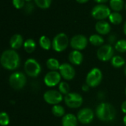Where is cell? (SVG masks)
I'll use <instances>...</instances> for the list:
<instances>
[{"mask_svg": "<svg viewBox=\"0 0 126 126\" xmlns=\"http://www.w3.org/2000/svg\"><path fill=\"white\" fill-rule=\"evenodd\" d=\"M0 62L1 65L4 69L7 71H15L20 66L21 58L16 50L8 49L2 52Z\"/></svg>", "mask_w": 126, "mask_h": 126, "instance_id": "1", "label": "cell"}, {"mask_svg": "<svg viewBox=\"0 0 126 126\" xmlns=\"http://www.w3.org/2000/svg\"><path fill=\"white\" fill-rule=\"evenodd\" d=\"M95 115L99 120L109 123L114 120L116 117V110L111 104L103 102L96 107Z\"/></svg>", "mask_w": 126, "mask_h": 126, "instance_id": "2", "label": "cell"}, {"mask_svg": "<svg viewBox=\"0 0 126 126\" xmlns=\"http://www.w3.org/2000/svg\"><path fill=\"white\" fill-rule=\"evenodd\" d=\"M8 82L10 86L13 89L20 91L25 87L27 84V77L23 72L15 71L10 75Z\"/></svg>", "mask_w": 126, "mask_h": 126, "instance_id": "3", "label": "cell"}, {"mask_svg": "<svg viewBox=\"0 0 126 126\" xmlns=\"http://www.w3.org/2000/svg\"><path fill=\"white\" fill-rule=\"evenodd\" d=\"M24 71L28 76L36 78L41 72V66L35 59L28 58L24 64Z\"/></svg>", "mask_w": 126, "mask_h": 126, "instance_id": "4", "label": "cell"}, {"mask_svg": "<svg viewBox=\"0 0 126 126\" xmlns=\"http://www.w3.org/2000/svg\"><path fill=\"white\" fill-rule=\"evenodd\" d=\"M103 77L102 71L98 68H93L86 74V83L90 88H96L101 83Z\"/></svg>", "mask_w": 126, "mask_h": 126, "instance_id": "5", "label": "cell"}, {"mask_svg": "<svg viewBox=\"0 0 126 126\" xmlns=\"http://www.w3.org/2000/svg\"><path fill=\"white\" fill-rule=\"evenodd\" d=\"M69 42L67 35L64 33H60L53 38L52 41V48L55 52L61 53L67 48Z\"/></svg>", "mask_w": 126, "mask_h": 126, "instance_id": "6", "label": "cell"}, {"mask_svg": "<svg viewBox=\"0 0 126 126\" xmlns=\"http://www.w3.org/2000/svg\"><path fill=\"white\" fill-rule=\"evenodd\" d=\"M65 105L69 108L75 109L79 108L83 103V98L79 93L70 92L67 95L64 96L63 100Z\"/></svg>", "mask_w": 126, "mask_h": 126, "instance_id": "7", "label": "cell"}, {"mask_svg": "<svg viewBox=\"0 0 126 126\" xmlns=\"http://www.w3.org/2000/svg\"><path fill=\"white\" fill-rule=\"evenodd\" d=\"M44 100L49 105H55L60 104L64 100L63 95L58 90H47L43 95Z\"/></svg>", "mask_w": 126, "mask_h": 126, "instance_id": "8", "label": "cell"}, {"mask_svg": "<svg viewBox=\"0 0 126 126\" xmlns=\"http://www.w3.org/2000/svg\"><path fill=\"white\" fill-rule=\"evenodd\" d=\"M114 56V48L110 44L100 46L97 51V57L101 62L111 61Z\"/></svg>", "mask_w": 126, "mask_h": 126, "instance_id": "9", "label": "cell"}, {"mask_svg": "<svg viewBox=\"0 0 126 126\" xmlns=\"http://www.w3.org/2000/svg\"><path fill=\"white\" fill-rule=\"evenodd\" d=\"M111 10L109 7L103 4H99L94 6L92 10V16L93 18L97 20H103L107 17H109L111 14Z\"/></svg>", "mask_w": 126, "mask_h": 126, "instance_id": "10", "label": "cell"}, {"mask_svg": "<svg viewBox=\"0 0 126 126\" xmlns=\"http://www.w3.org/2000/svg\"><path fill=\"white\" fill-rule=\"evenodd\" d=\"M61 75L58 71H49L44 77V83L49 88L58 85L61 82Z\"/></svg>", "mask_w": 126, "mask_h": 126, "instance_id": "11", "label": "cell"}, {"mask_svg": "<svg viewBox=\"0 0 126 126\" xmlns=\"http://www.w3.org/2000/svg\"><path fill=\"white\" fill-rule=\"evenodd\" d=\"M78 122L83 125L90 124L94 118V112L90 108H83L77 114Z\"/></svg>", "mask_w": 126, "mask_h": 126, "instance_id": "12", "label": "cell"}, {"mask_svg": "<svg viewBox=\"0 0 126 126\" xmlns=\"http://www.w3.org/2000/svg\"><path fill=\"white\" fill-rule=\"evenodd\" d=\"M88 42L89 40L84 35L78 34L72 37L69 45L73 50L81 51L87 47Z\"/></svg>", "mask_w": 126, "mask_h": 126, "instance_id": "13", "label": "cell"}, {"mask_svg": "<svg viewBox=\"0 0 126 126\" xmlns=\"http://www.w3.org/2000/svg\"><path fill=\"white\" fill-rule=\"evenodd\" d=\"M58 71L61 75V77L66 81L72 80L76 75V71L74 66L68 62L62 63Z\"/></svg>", "mask_w": 126, "mask_h": 126, "instance_id": "14", "label": "cell"}, {"mask_svg": "<svg viewBox=\"0 0 126 126\" xmlns=\"http://www.w3.org/2000/svg\"><path fill=\"white\" fill-rule=\"evenodd\" d=\"M68 59L70 64H72V65L78 66L82 64L83 61V55L81 51L73 50L69 53Z\"/></svg>", "mask_w": 126, "mask_h": 126, "instance_id": "15", "label": "cell"}, {"mask_svg": "<svg viewBox=\"0 0 126 126\" xmlns=\"http://www.w3.org/2000/svg\"><path fill=\"white\" fill-rule=\"evenodd\" d=\"M111 25L104 20H100L95 24V30L100 35H106L111 31Z\"/></svg>", "mask_w": 126, "mask_h": 126, "instance_id": "16", "label": "cell"}, {"mask_svg": "<svg viewBox=\"0 0 126 126\" xmlns=\"http://www.w3.org/2000/svg\"><path fill=\"white\" fill-rule=\"evenodd\" d=\"M10 46L13 50H18L24 45V39L21 34L16 33L11 36L10 39Z\"/></svg>", "mask_w": 126, "mask_h": 126, "instance_id": "17", "label": "cell"}, {"mask_svg": "<svg viewBox=\"0 0 126 126\" xmlns=\"http://www.w3.org/2000/svg\"><path fill=\"white\" fill-rule=\"evenodd\" d=\"M78 120L76 115L69 113L66 114L61 120L62 126H78Z\"/></svg>", "mask_w": 126, "mask_h": 126, "instance_id": "18", "label": "cell"}, {"mask_svg": "<svg viewBox=\"0 0 126 126\" xmlns=\"http://www.w3.org/2000/svg\"><path fill=\"white\" fill-rule=\"evenodd\" d=\"M89 42L94 46L100 47L104 44V39L100 34H92L89 36Z\"/></svg>", "mask_w": 126, "mask_h": 126, "instance_id": "19", "label": "cell"}, {"mask_svg": "<svg viewBox=\"0 0 126 126\" xmlns=\"http://www.w3.org/2000/svg\"><path fill=\"white\" fill-rule=\"evenodd\" d=\"M61 65L60 62L53 57L49 58L46 62V65L49 71H59Z\"/></svg>", "mask_w": 126, "mask_h": 126, "instance_id": "20", "label": "cell"}, {"mask_svg": "<svg viewBox=\"0 0 126 126\" xmlns=\"http://www.w3.org/2000/svg\"><path fill=\"white\" fill-rule=\"evenodd\" d=\"M110 62L111 65L115 68H120L126 65L125 59L120 55H114Z\"/></svg>", "mask_w": 126, "mask_h": 126, "instance_id": "21", "label": "cell"}, {"mask_svg": "<svg viewBox=\"0 0 126 126\" xmlns=\"http://www.w3.org/2000/svg\"><path fill=\"white\" fill-rule=\"evenodd\" d=\"M24 49L27 53H33L36 49V43L32 39H27L24 41Z\"/></svg>", "mask_w": 126, "mask_h": 126, "instance_id": "22", "label": "cell"}, {"mask_svg": "<svg viewBox=\"0 0 126 126\" xmlns=\"http://www.w3.org/2000/svg\"><path fill=\"white\" fill-rule=\"evenodd\" d=\"M39 45L45 50H49L52 48V42L47 36H41L39 38Z\"/></svg>", "mask_w": 126, "mask_h": 126, "instance_id": "23", "label": "cell"}, {"mask_svg": "<svg viewBox=\"0 0 126 126\" xmlns=\"http://www.w3.org/2000/svg\"><path fill=\"white\" fill-rule=\"evenodd\" d=\"M51 111H52V114L56 117H63L66 114L65 108H63V106H62L60 104L53 105L52 107Z\"/></svg>", "mask_w": 126, "mask_h": 126, "instance_id": "24", "label": "cell"}, {"mask_svg": "<svg viewBox=\"0 0 126 126\" xmlns=\"http://www.w3.org/2000/svg\"><path fill=\"white\" fill-rule=\"evenodd\" d=\"M110 7L114 12H119L124 7L123 0H110Z\"/></svg>", "mask_w": 126, "mask_h": 126, "instance_id": "25", "label": "cell"}, {"mask_svg": "<svg viewBox=\"0 0 126 126\" xmlns=\"http://www.w3.org/2000/svg\"><path fill=\"white\" fill-rule=\"evenodd\" d=\"M109 21L114 25H120L123 22V16L118 12H113L110 14Z\"/></svg>", "mask_w": 126, "mask_h": 126, "instance_id": "26", "label": "cell"}, {"mask_svg": "<svg viewBox=\"0 0 126 126\" xmlns=\"http://www.w3.org/2000/svg\"><path fill=\"white\" fill-rule=\"evenodd\" d=\"M58 91L63 95L66 96L70 93V86L66 81H61L58 85Z\"/></svg>", "mask_w": 126, "mask_h": 126, "instance_id": "27", "label": "cell"}, {"mask_svg": "<svg viewBox=\"0 0 126 126\" xmlns=\"http://www.w3.org/2000/svg\"><path fill=\"white\" fill-rule=\"evenodd\" d=\"M114 49L119 53L126 52V39H120L114 45Z\"/></svg>", "mask_w": 126, "mask_h": 126, "instance_id": "28", "label": "cell"}, {"mask_svg": "<svg viewBox=\"0 0 126 126\" xmlns=\"http://www.w3.org/2000/svg\"><path fill=\"white\" fill-rule=\"evenodd\" d=\"M10 123V117L5 111L0 113V125L1 126H7Z\"/></svg>", "mask_w": 126, "mask_h": 126, "instance_id": "29", "label": "cell"}, {"mask_svg": "<svg viewBox=\"0 0 126 126\" xmlns=\"http://www.w3.org/2000/svg\"><path fill=\"white\" fill-rule=\"evenodd\" d=\"M36 5L41 9L49 8L51 5L52 0H34Z\"/></svg>", "mask_w": 126, "mask_h": 126, "instance_id": "30", "label": "cell"}, {"mask_svg": "<svg viewBox=\"0 0 126 126\" xmlns=\"http://www.w3.org/2000/svg\"><path fill=\"white\" fill-rule=\"evenodd\" d=\"M13 4L16 9H21L25 6V0H13Z\"/></svg>", "mask_w": 126, "mask_h": 126, "instance_id": "31", "label": "cell"}, {"mask_svg": "<svg viewBox=\"0 0 126 126\" xmlns=\"http://www.w3.org/2000/svg\"><path fill=\"white\" fill-rule=\"evenodd\" d=\"M34 9V5L32 3H30L28 2L26 5H25V11L27 13H30Z\"/></svg>", "mask_w": 126, "mask_h": 126, "instance_id": "32", "label": "cell"}, {"mask_svg": "<svg viewBox=\"0 0 126 126\" xmlns=\"http://www.w3.org/2000/svg\"><path fill=\"white\" fill-rule=\"evenodd\" d=\"M108 40H109V44L110 45H113V44H116V42H117V37H116V36L114 35V34H112V35H110L109 36V39H108Z\"/></svg>", "mask_w": 126, "mask_h": 126, "instance_id": "33", "label": "cell"}, {"mask_svg": "<svg viewBox=\"0 0 126 126\" xmlns=\"http://www.w3.org/2000/svg\"><path fill=\"white\" fill-rule=\"evenodd\" d=\"M81 89H82V91H84V92H88V91H89V89H90V87H89L86 83H85V84H83V85L81 86Z\"/></svg>", "mask_w": 126, "mask_h": 126, "instance_id": "34", "label": "cell"}, {"mask_svg": "<svg viewBox=\"0 0 126 126\" xmlns=\"http://www.w3.org/2000/svg\"><path fill=\"white\" fill-rule=\"evenodd\" d=\"M121 111L123 114H126V100H125L121 105Z\"/></svg>", "mask_w": 126, "mask_h": 126, "instance_id": "35", "label": "cell"}, {"mask_svg": "<svg viewBox=\"0 0 126 126\" xmlns=\"http://www.w3.org/2000/svg\"><path fill=\"white\" fill-rule=\"evenodd\" d=\"M78 3H80V4H83V3H86L87 1H89V0H76Z\"/></svg>", "mask_w": 126, "mask_h": 126, "instance_id": "36", "label": "cell"}, {"mask_svg": "<svg viewBox=\"0 0 126 126\" xmlns=\"http://www.w3.org/2000/svg\"><path fill=\"white\" fill-rule=\"evenodd\" d=\"M94 1H96V2H97V3H105L107 1H109V0H94Z\"/></svg>", "mask_w": 126, "mask_h": 126, "instance_id": "37", "label": "cell"}, {"mask_svg": "<svg viewBox=\"0 0 126 126\" xmlns=\"http://www.w3.org/2000/svg\"><path fill=\"white\" fill-rule=\"evenodd\" d=\"M123 122L124 123V126H126V114L123 117Z\"/></svg>", "mask_w": 126, "mask_h": 126, "instance_id": "38", "label": "cell"}, {"mask_svg": "<svg viewBox=\"0 0 126 126\" xmlns=\"http://www.w3.org/2000/svg\"><path fill=\"white\" fill-rule=\"evenodd\" d=\"M123 31H124V33L126 34V22L124 24V27H123Z\"/></svg>", "mask_w": 126, "mask_h": 126, "instance_id": "39", "label": "cell"}, {"mask_svg": "<svg viewBox=\"0 0 126 126\" xmlns=\"http://www.w3.org/2000/svg\"><path fill=\"white\" fill-rule=\"evenodd\" d=\"M124 73H125V75H126V66H125V69H124Z\"/></svg>", "mask_w": 126, "mask_h": 126, "instance_id": "40", "label": "cell"}, {"mask_svg": "<svg viewBox=\"0 0 126 126\" xmlns=\"http://www.w3.org/2000/svg\"><path fill=\"white\" fill-rule=\"evenodd\" d=\"M26 1H27V2H30V1H31L32 0H25Z\"/></svg>", "mask_w": 126, "mask_h": 126, "instance_id": "41", "label": "cell"}, {"mask_svg": "<svg viewBox=\"0 0 126 126\" xmlns=\"http://www.w3.org/2000/svg\"><path fill=\"white\" fill-rule=\"evenodd\" d=\"M125 93H126V91H125Z\"/></svg>", "mask_w": 126, "mask_h": 126, "instance_id": "42", "label": "cell"}, {"mask_svg": "<svg viewBox=\"0 0 126 126\" xmlns=\"http://www.w3.org/2000/svg\"><path fill=\"white\" fill-rule=\"evenodd\" d=\"M125 7H126V6H125Z\"/></svg>", "mask_w": 126, "mask_h": 126, "instance_id": "43", "label": "cell"}]
</instances>
